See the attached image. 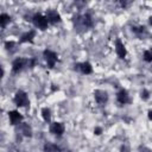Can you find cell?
I'll return each mask as SVG.
<instances>
[{
	"mask_svg": "<svg viewBox=\"0 0 152 152\" xmlns=\"http://www.w3.org/2000/svg\"><path fill=\"white\" fill-rule=\"evenodd\" d=\"M140 96H141V99H142V100H148V97H150V91H148V90H146V89H144V90L141 91Z\"/></svg>",
	"mask_w": 152,
	"mask_h": 152,
	"instance_id": "obj_20",
	"label": "cell"
},
{
	"mask_svg": "<svg viewBox=\"0 0 152 152\" xmlns=\"http://www.w3.org/2000/svg\"><path fill=\"white\" fill-rule=\"evenodd\" d=\"M36 36V32L34 31H28L26 33H24L21 37H20V43H26V42H32V39L34 38Z\"/></svg>",
	"mask_w": 152,
	"mask_h": 152,
	"instance_id": "obj_11",
	"label": "cell"
},
{
	"mask_svg": "<svg viewBox=\"0 0 152 152\" xmlns=\"http://www.w3.org/2000/svg\"><path fill=\"white\" fill-rule=\"evenodd\" d=\"M82 25H83V27H90L93 25V20L89 14L82 15Z\"/></svg>",
	"mask_w": 152,
	"mask_h": 152,
	"instance_id": "obj_14",
	"label": "cell"
},
{
	"mask_svg": "<svg viewBox=\"0 0 152 152\" xmlns=\"http://www.w3.org/2000/svg\"><path fill=\"white\" fill-rule=\"evenodd\" d=\"M50 132L56 135H62L64 133V125L62 122H53L50 126Z\"/></svg>",
	"mask_w": 152,
	"mask_h": 152,
	"instance_id": "obj_7",
	"label": "cell"
},
{
	"mask_svg": "<svg viewBox=\"0 0 152 152\" xmlns=\"http://www.w3.org/2000/svg\"><path fill=\"white\" fill-rule=\"evenodd\" d=\"M10 21H11V18H10L8 14H6V13H1V14H0V25H1L2 28L6 27V25H7Z\"/></svg>",
	"mask_w": 152,
	"mask_h": 152,
	"instance_id": "obj_13",
	"label": "cell"
},
{
	"mask_svg": "<svg viewBox=\"0 0 152 152\" xmlns=\"http://www.w3.org/2000/svg\"><path fill=\"white\" fill-rule=\"evenodd\" d=\"M28 63H30V61H27V59H25V58H17V59H14L13 63H12V69H13L14 72H18V71H20L24 66H26V64H28Z\"/></svg>",
	"mask_w": 152,
	"mask_h": 152,
	"instance_id": "obj_4",
	"label": "cell"
},
{
	"mask_svg": "<svg viewBox=\"0 0 152 152\" xmlns=\"http://www.w3.org/2000/svg\"><path fill=\"white\" fill-rule=\"evenodd\" d=\"M15 43L14 42H6L5 43V48L8 50V51H11V52H13V51H15Z\"/></svg>",
	"mask_w": 152,
	"mask_h": 152,
	"instance_id": "obj_19",
	"label": "cell"
},
{
	"mask_svg": "<svg viewBox=\"0 0 152 152\" xmlns=\"http://www.w3.org/2000/svg\"><path fill=\"white\" fill-rule=\"evenodd\" d=\"M46 19H48V21L49 23H51V24H57V23H59L61 21V15H59V13L57 12V11H55V10H49L48 12H46Z\"/></svg>",
	"mask_w": 152,
	"mask_h": 152,
	"instance_id": "obj_6",
	"label": "cell"
},
{
	"mask_svg": "<svg viewBox=\"0 0 152 152\" xmlns=\"http://www.w3.org/2000/svg\"><path fill=\"white\" fill-rule=\"evenodd\" d=\"M44 57H45V61H46V63H48V65H49L50 68L55 66V64H56V62H57V55H56L53 51H51V50H45V51H44Z\"/></svg>",
	"mask_w": 152,
	"mask_h": 152,
	"instance_id": "obj_3",
	"label": "cell"
},
{
	"mask_svg": "<svg viewBox=\"0 0 152 152\" xmlns=\"http://www.w3.org/2000/svg\"><path fill=\"white\" fill-rule=\"evenodd\" d=\"M150 24L152 25V17H150Z\"/></svg>",
	"mask_w": 152,
	"mask_h": 152,
	"instance_id": "obj_24",
	"label": "cell"
},
{
	"mask_svg": "<svg viewBox=\"0 0 152 152\" xmlns=\"http://www.w3.org/2000/svg\"><path fill=\"white\" fill-rule=\"evenodd\" d=\"M80 70H81L83 74L88 75V74H91V72H93V66H91L90 63L84 62V63H81V64H80Z\"/></svg>",
	"mask_w": 152,
	"mask_h": 152,
	"instance_id": "obj_12",
	"label": "cell"
},
{
	"mask_svg": "<svg viewBox=\"0 0 152 152\" xmlns=\"http://www.w3.org/2000/svg\"><path fill=\"white\" fill-rule=\"evenodd\" d=\"M116 99H118L119 103H121V104H126V103H128V102L131 101V100H129V95H128L127 90H125V89H121V90L116 94Z\"/></svg>",
	"mask_w": 152,
	"mask_h": 152,
	"instance_id": "obj_9",
	"label": "cell"
},
{
	"mask_svg": "<svg viewBox=\"0 0 152 152\" xmlns=\"http://www.w3.org/2000/svg\"><path fill=\"white\" fill-rule=\"evenodd\" d=\"M50 113L51 112H50L49 108H43L42 109V116H43V119L45 121H50V119H51V114Z\"/></svg>",
	"mask_w": 152,
	"mask_h": 152,
	"instance_id": "obj_17",
	"label": "cell"
},
{
	"mask_svg": "<svg viewBox=\"0 0 152 152\" xmlns=\"http://www.w3.org/2000/svg\"><path fill=\"white\" fill-rule=\"evenodd\" d=\"M8 116H10V121L12 125H17L23 120V115L17 110H11L8 113Z\"/></svg>",
	"mask_w": 152,
	"mask_h": 152,
	"instance_id": "obj_10",
	"label": "cell"
},
{
	"mask_svg": "<svg viewBox=\"0 0 152 152\" xmlns=\"http://www.w3.org/2000/svg\"><path fill=\"white\" fill-rule=\"evenodd\" d=\"M115 51H116V55H118L120 58H125V57H126V53H127L126 48H125L124 43H122L121 40H119V39L115 42Z\"/></svg>",
	"mask_w": 152,
	"mask_h": 152,
	"instance_id": "obj_8",
	"label": "cell"
},
{
	"mask_svg": "<svg viewBox=\"0 0 152 152\" xmlns=\"http://www.w3.org/2000/svg\"><path fill=\"white\" fill-rule=\"evenodd\" d=\"M140 152H152V151L147 147H140Z\"/></svg>",
	"mask_w": 152,
	"mask_h": 152,
	"instance_id": "obj_22",
	"label": "cell"
},
{
	"mask_svg": "<svg viewBox=\"0 0 152 152\" xmlns=\"http://www.w3.org/2000/svg\"><path fill=\"white\" fill-rule=\"evenodd\" d=\"M94 96H95L96 102L100 103V104H104L108 101V94L104 90H101V89L95 90L94 91Z\"/></svg>",
	"mask_w": 152,
	"mask_h": 152,
	"instance_id": "obj_5",
	"label": "cell"
},
{
	"mask_svg": "<svg viewBox=\"0 0 152 152\" xmlns=\"http://www.w3.org/2000/svg\"><path fill=\"white\" fill-rule=\"evenodd\" d=\"M101 132H102V128H100V127H96V128L94 129V133H95L96 135H100Z\"/></svg>",
	"mask_w": 152,
	"mask_h": 152,
	"instance_id": "obj_21",
	"label": "cell"
},
{
	"mask_svg": "<svg viewBox=\"0 0 152 152\" xmlns=\"http://www.w3.org/2000/svg\"><path fill=\"white\" fill-rule=\"evenodd\" d=\"M148 119H150V120H152V110H150V112H148Z\"/></svg>",
	"mask_w": 152,
	"mask_h": 152,
	"instance_id": "obj_23",
	"label": "cell"
},
{
	"mask_svg": "<svg viewBox=\"0 0 152 152\" xmlns=\"http://www.w3.org/2000/svg\"><path fill=\"white\" fill-rule=\"evenodd\" d=\"M144 59H145L146 62H152V49L146 50V51L144 52Z\"/></svg>",
	"mask_w": 152,
	"mask_h": 152,
	"instance_id": "obj_18",
	"label": "cell"
},
{
	"mask_svg": "<svg viewBox=\"0 0 152 152\" xmlns=\"http://www.w3.org/2000/svg\"><path fill=\"white\" fill-rule=\"evenodd\" d=\"M44 151L45 152H59V147H57L53 144H45Z\"/></svg>",
	"mask_w": 152,
	"mask_h": 152,
	"instance_id": "obj_16",
	"label": "cell"
},
{
	"mask_svg": "<svg viewBox=\"0 0 152 152\" xmlns=\"http://www.w3.org/2000/svg\"><path fill=\"white\" fill-rule=\"evenodd\" d=\"M14 102L17 106L19 107H25L28 104V99H27V95L25 91L23 90H18L14 95Z\"/></svg>",
	"mask_w": 152,
	"mask_h": 152,
	"instance_id": "obj_1",
	"label": "cell"
},
{
	"mask_svg": "<svg viewBox=\"0 0 152 152\" xmlns=\"http://www.w3.org/2000/svg\"><path fill=\"white\" fill-rule=\"evenodd\" d=\"M21 132H23V134H24L25 137H31V135H32V129H31V127H30L27 124H23V126H21Z\"/></svg>",
	"mask_w": 152,
	"mask_h": 152,
	"instance_id": "obj_15",
	"label": "cell"
},
{
	"mask_svg": "<svg viewBox=\"0 0 152 152\" xmlns=\"http://www.w3.org/2000/svg\"><path fill=\"white\" fill-rule=\"evenodd\" d=\"M32 20H33V24H34L36 27H38L40 30H46L48 28L49 21L46 19V17H44L42 14H36V15H33V19Z\"/></svg>",
	"mask_w": 152,
	"mask_h": 152,
	"instance_id": "obj_2",
	"label": "cell"
}]
</instances>
